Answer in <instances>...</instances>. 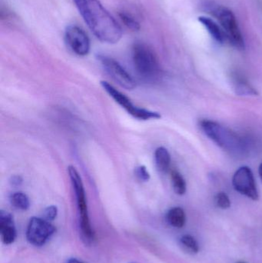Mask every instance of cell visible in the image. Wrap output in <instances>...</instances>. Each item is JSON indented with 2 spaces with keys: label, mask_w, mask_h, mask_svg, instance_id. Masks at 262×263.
Here are the masks:
<instances>
[{
  "label": "cell",
  "mask_w": 262,
  "mask_h": 263,
  "mask_svg": "<svg viewBox=\"0 0 262 263\" xmlns=\"http://www.w3.org/2000/svg\"><path fill=\"white\" fill-rule=\"evenodd\" d=\"M57 215H58V209L55 205H50V206L47 207L43 212L44 219L49 222L53 221L56 218Z\"/></svg>",
  "instance_id": "22"
},
{
  "label": "cell",
  "mask_w": 262,
  "mask_h": 263,
  "mask_svg": "<svg viewBox=\"0 0 262 263\" xmlns=\"http://www.w3.org/2000/svg\"><path fill=\"white\" fill-rule=\"evenodd\" d=\"M237 263H246V262H237Z\"/></svg>",
  "instance_id": "26"
},
{
  "label": "cell",
  "mask_w": 262,
  "mask_h": 263,
  "mask_svg": "<svg viewBox=\"0 0 262 263\" xmlns=\"http://www.w3.org/2000/svg\"><path fill=\"white\" fill-rule=\"evenodd\" d=\"M69 178L72 182V187L75 191L77 205L80 214V226H81L82 235L86 242H92L94 239V233L91 227L89 220V212H88L87 201H86V191L83 179L78 173V170L73 166L69 165L68 167Z\"/></svg>",
  "instance_id": "5"
},
{
  "label": "cell",
  "mask_w": 262,
  "mask_h": 263,
  "mask_svg": "<svg viewBox=\"0 0 262 263\" xmlns=\"http://www.w3.org/2000/svg\"><path fill=\"white\" fill-rule=\"evenodd\" d=\"M132 62L138 77L146 82L153 83L161 75L159 63L155 52L145 43H135L132 48Z\"/></svg>",
  "instance_id": "3"
},
{
  "label": "cell",
  "mask_w": 262,
  "mask_h": 263,
  "mask_svg": "<svg viewBox=\"0 0 262 263\" xmlns=\"http://www.w3.org/2000/svg\"><path fill=\"white\" fill-rule=\"evenodd\" d=\"M215 203L223 210H227L231 206L230 199L228 195L223 192H220L215 196Z\"/></svg>",
  "instance_id": "20"
},
{
  "label": "cell",
  "mask_w": 262,
  "mask_h": 263,
  "mask_svg": "<svg viewBox=\"0 0 262 263\" xmlns=\"http://www.w3.org/2000/svg\"><path fill=\"white\" fill-rule=\"evenodd\" d=\"M101 86L104 90L118 103L123 109H124L129 115L135 119L142 121H147L151 120H159L162 116L159 112L149 110L139 106H135L129 97H126L123 92L115 89L112 85L106 81H101Z\"/></svg>",
  "instance_id": "6"
},
{
  "label": "cell",
  "mask_w": 262,
  "mask_h": 263,
  "mask_svg": "<svg viewBox=\"0 0 262 263\" xmlns=\"http://www.w3.org/2000/svg\"><path fill=\"white\" fill-rule=\"evenodd\" d=\"M231 81L235 93L238 96H258L256 89L249 82L238 72H233L231 76Z\"/></svg>",
  "instance_id": "12"
},
{
  "label": "cell",
  "mask_w": 262,
  "mask_h": 263,
  "mask_svg": "<svg viewBox=\"0 0 262 263\" xmlns=\"http://www.w3.org/2000/svg\"><path fill=\"white\" fill-rule=\"evenodd\" d=\"M181 242L183 247L193 253H198L199 251V246L193 236L190 235H185L181 238Z\"/></svg>",
  "instance_id": "19"
},
{
  "label": "cell",
  "mask_w": 262,
  "mask_h": 263,
  "mask_svg": "<svg viewBox=\"0 0 262 263\" xmlns=\"http://www.w3.org/2000/svg\"><path fill=\"white\" fill-rule=\"evenodd\" d=\"M166 219L168 222L175 228H183L186 225V213L180 207H173L169 210L166 215Z\"/></svg>",
  "instance_id": "15"
},
{
  "label": "cell",
  "mask_w": 262,
  "mask_h": 263,
  "mask_svg": "<svg viewBox=\"0 0 262 263\" xmlns=\"http://www.w3.org/2000/svg\"><path fill=\"white\" fill-rule=\"evenodd\" d=\"M258 173H259L260 179H261L262 181V162L261 165H260L259 170H258Z\"/></svg>",
  "instance_id": "25"
},
{
  "label": "cell",
  "mask_w": 262,
  "mask_h": 263,
  "mask_svg": "<svg viewBox=\"0 0 262 263\" xmlns=\"http://www.w3.org/2000/svg\"><path fill=\"white\" fill-rule=\"evenodd\" d=\"M200 127L211 140L229 154L237 158H244L250 153V141L229 128L209 120H201Z\"/></svg>",
  "instance_id": "2"
},
{
  "label": "cell",
  "mask_w": 262,
  "mask_h": 263,
  "mask_svg": "<svg viewBox=\"0 0 262 263\" xmlns=\"http://www.w3.org/2000/svg\"><path fill=\"white\" fill-rule=\"evenodd\" d=\"M155 162L157 170L161 173H166L170 168L171 156L167 148L158 147L155 152Z\"/></svg>",
  "instance_id": "14"
},
{
  "label": "cell",
  "mask_w": 262,
  "mask_h": 263,
  "mask_svg": "<svg viewBox=\"0 0 262 263\" xmlns=\"http://www.w3.org/2000/svg\"><path fill=\"white\" fill-rule=\"evenodd\" d=\"M119 18L125 26L131 30L138 31L141 29L139 23L131 14L125 12H120Z\"/></svg>",
  "instance_id": "18"
},
{
  "label": "cell",
  "mask_w": 262,
  "mask_h": 263,
  "mask_svg": "<svg viewBox=\"0 0 262 263\" xmlns=\"http://www.w3.org/2000/svg\"><path fill=\"white\" fill-rule=\"evenodd\" d=\"M55 228L49 221L41 218L32 217L26 231L27 240L35 247H42L54 234Z\"/></svg>",
  "instance_id": "9"
},
{
  "label": "cell",
  "mask_w": 262,
  "mask_h": 263,
  "mask_svg": "<svg viewBox=\"0 0 262 263\" xmlns=\"http://www.w3.org/2000/svg\"><path fill=\"white\" fill-rule=\"evenodd\" d=\"M232 185L240 194L252 200H258L259 198L255 177L249 167L241 166L235 172L232 178Z\"/></svg>",
  "instance_id": "8"
},
{
  "label": "cell",
  "mask_w": 262,
  "mask_h": 263,
  "mask_svg": "<svg viewBox=\"0 0 262 263\" xmlns=\"http://www.w3.org/2000/svg\"><path fill=\"white\" fill-rule=\"evenodd\" d=\"M80 15L98 40L115 44L123 37V30L116 20L98 0H73Z\"/></svg>",
  "instance_id": "1"
},
{
  "label": "cell",
  "mask_w": 262,
  "mask_h": 263,
  "mask_svg": "<svg viewBox=\"0 0 262 263\" xmlns=\"http://www.w3.org/2000/svg\"><path fill=\"white\" fill-rule=\"evenodd\" d=\"M98 60L101 63L106 73L110 77L118 86L127 90L135 89L136 84L129 72L114 59L106 55H98Z\"/></svg>",
  "instance_id": "7"
},
{
  "label": "cell",
  "mask_w": 262,
  "mask_h": 263,
  "mask_svg": "<svg viewBox=\"0 0 262 263\" xmlns=\"http://www.w3.org/2000/svg\"><path fill=\"white\" fill-rule=\"evenodd\" d=\"M10 202L12 206L15 207L17 210L26 211L29 210L30 206L29 197L27 195L22 192H16L12 193L10 196Z\"/></svg>",
  "instance_id": "17"
},
{
  "label": "cell",
  "mask_w": 262,
  "mask_h": 263,
  "mask_svg": "<svg viewBox=\"0 0 262 263\" xmlns=\"http://www.w3.org/2000/svg\"><path fill=\"white\" fill-rule=\"evenodd\" d=\"M0 235L5 245L12 244L16 239V229L13 217L10 213L3 210L0 212Z\"/></svg>",
  "instance_id": "11"
},
{
  "label": "cell",
  "mask_w": 262,
  "mask_h": 263,
  "mask_svg": "<svg viewBox=\"0 0 262 263\" xmlns=\"http://www.w3.org/2000/svg\"><path fill=\"white\" fill-rule=\"evenodd\" d=\"M209 10L219 22L221 29L226 35V42L237 49H245L246 44L244 38L238 26L236 17L233 12L228 8L218 5H210Z\"/></svg>",
  "instance_id": "4"
},
{
  "label": "cell",
  "mask_w": 262,
  "mask_h": 263,
  "mask_svg": "<svg viewBox=\"0 0 262 263\" xmlns=\"http://www.w3.org/2000/svg\"><path fill=\"white\" fill-rule=\"evenodd\" d=\"M171 180H172V188L177 195L183 196L186 193L187 184L183 175L179 172L177 170H172L171 172Z\"/></svg>",
  "instance_id": "16"
},
{
  "label": "cell",
  "mask_w": 262,
  "mask_h": 263,
  "mask_svg": "<svg viewBox=\"0 0 262 263\" xmlns=\"http://www.w3.org/2000/svg\"><path fill=\"white\" fill-rule=\"evenodd\" d=\"M68 263H83V262H81V261L78 260V259H70L69 260V262Z\"/></svg>",
  "instance_id": "24"
},
{
  "label": "cell",
  "mask_w": 262,
  "mask_h": 263,
  "mask_svg": "<svg viewBox=\"0 0 262 263\" xmlns=\"http://www.w3.org/2000/svg\"><path fill=\"white\" fill-rule=\"evenodd\" d=\"M135 174L142 182H148L150 179V174L145 165L136 167L135 170Z\"/></svg>",
  "instance_id": "21"
},
{
  "label": "cell",
  "mask_w": 262,
  "mask_h": 263,
  "mask_svg": "<svg viewBox=\"0 0 262 263\" xmlns=\"http://www.w3.org/2000/svg\"><path fill=\"white\" fill-rule=\"evenodd\" d=\"M23 178L20 176H13L11 177L9 182L12 186L18 187L23 183Z\"/></svg>",
  "instance_id": "23"
},
{
  "label": "cell",
  "mask_w": 262,
  "mask_h": 263,
  "mask_svg": "<svg viewBox=\"0 0 262 263\" xmlns=\"http://www.w3.org/2000/svg\"><path fill=\"white\" fill-rule=\"evenodd\" d=\"M65 39L71 50L80 57L88 55L90 51V40L84 30L77 26H67Z\"/></svg>",
  "instance_id": "10"
},
{
  "label": "cell",
  "mask_w": 262,
  "mask_h": 263,
  "mask_svg": "<svg viewBox=\"0 0 262 263\" xmlns=\"http://www.w3.org/2000/svg\"><path fill=\"white\" fill-rule=\"evenodd\" d=\"M198 21L207 29L211 36L218 43H224L226 42V35L223 29L218 26L216 22L214 21L209 17L199 16Z\"/></svg>",
  "instance_id": "13"
}]
</instances>
